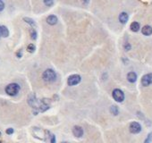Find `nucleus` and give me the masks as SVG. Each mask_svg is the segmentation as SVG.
<instances>
[{
	"label": "nucleus",
	"mask_w": 152,
	"mask_h": 143,
	"mask_svg": "<svg viewBox=\"0 0 152 143\" xmlns=\"http://www.w3.org/2000/svg\"><path fill=\"white\" fill-rule=\"evenodd\" d=\"M0 27H1V25H0ZM0 38H1V34H0Z\"/></svg>",
	"instance_id": "obj_26"
},
{
	"label": "nucleus",
	"mask_w": 152,
	"mask_h": 143,
	"mask_svg": "<svg viewBox=\"0 0 152 143\" xmlns=\"http://www.w3.org/2000/svg\"><path fill=\"white\" fill-rule=\"evenodd\" d=\"M13 128H8V129H6V131H5V132H6V134H8V135H12L13 133Z\"/></svg>",
	"instance_id": "obj_21"
},
{
	"label": "nucleus",
	"mask_w": 152,
	"mask_h": 143,
	"mask_svg": "<svg viewBox=\"0 0 152 143\" xmlns=\"http://www.w3.org/2000/svg\"><path fill=\"white\" fill-rule=\"evenodd\" d=\"M124 48H125V49L126 51H129V50H131L132 46H131V44H130V43L126 42V43H125V45H124Z\"/></svg>",
	"instance_id": "obj_20"
},
{
	"label": "nucleus",
	"mask_w": 152,
	"mask_h": 143,
	"mask_svg": "<svg viewBox=\"0 0 152 143\" xmlns=\"http://www.w3.org/2000/svg\"><path fill=\"white\" fill-rule=\"evenodd\" d=\"M127 80L129 82H131V83H134L137 81V74L134 72H130L127 74Z\"/></svg>",
	"instance_id": "obj_9"
},
{
	"label": "nucleus",
	"mask_w": 152,
	"mask_h": 143,
	"mask_svg": "<svg viewBox=\"0 0 152 143\" xmlns=\"http://www.w3.org/2000/svg\"><path fill=\"white\" fill-rule=\"evenodd\" d=\"M73 134L76 138H82L83 136V129L81 126H74L73 128Z\"/></svg>",
	"instance_id": "obj_7"
},
{
	"label": "nucleus",
	"mask_w": 152,
	"mask_h": 143,
	"mask_svg": "<svg viewBox=\"0 0 152 143\" xmlns=\"http://www.w3.org/2000/svg\"><path fill=\"white\" fill-rule=\"evenodd\" d=\"M0 143H2V142H1V141H0Z\"/></svg>",
	"instance_id": "obj_28"
},
{
	"label": "nucleus",
	"mask_w": 152,
	"mask_h": 143,
	"mask_svg": "<svg viewBox=\"0 0 152 143\" xmlns=\"http://www.w3.org/2000/svg\"><path fill=\"white\" fill-rule=\"evenodd\" d=\"M61 143H69V142H67V141H63V142H61Z\"/></svg>",
	"instance_id": "obj_25"
},
{
	"label": "nucleus",
	"mask_w": 152,
	"mask_h": 143,
	"mask_svg": "<svg viewBox=\"0 0 152 143\" xmlns=\"http://www.w3.org/2000/svg\"><path fill=\"white\" fill-rule=\"evenodd\" d=\"M16 56L18 58H21V56H23V49H20L19 51L16 52Z\"/></svg>",
	"instance_id": "obj_23"
},
{
	"label": "nucleus",
	"mask_w": 152,
	"mask_h": 143,
	"mask_svg": "<svg viewBox=\"0 0 152 143\" xmlns=\"http://www.w3.org/2000/svg\"><path fill=\"white\" fill-rule=\"evenodd\" d=\"M0 34H1V37L3 38H7L9 36V30L6 26L5 25H1L0 27Z\"/></svg>",
	"instance_id": "obj_11"
},
{
	"label": "nucleus",
	"mask_w": 152,
	"mask_h": 143,
	"mask_svg": "<svg viewBox=\"0 0 152 143\" xmlns=\"http://www.w3.org/2000/svg\"><path fill=\"white\" fill-rule=\"evenodd\" d=\"M129 130H130V132L133 134L140 133L141 132V125L138 122H133L130 124Z\"/></svg>",
	"instance_id": "obj_5"
},
{
	"label": "nucleus",
	"mask_w": 152,
	"mask_h": 143,
	"mask_svg": "<svg viewBox=\"0 0 152 143\" xmlns=\"http://www.w3.org/2000/svg\"><path fill=\"white\" fill-rule=\"evenodd\" d=\"M42 78L46 82H53L56 79V74L54 70L47 69L42 74Z\"/></svg>",
	"instance_id": "obj_2"
},
{
	"label": "nucleus",
	"mask_w": 152,
	"mask_h": 143,
	"mask_svg": "<svg viewBox=\"0 0 152 143\" xmlns=\"http://www.w3.org/2000/svg\"><path fill=\"white\" fill-rule=\"evenodd\" d=\"M50 143H56V136L54 134H50Z\"/></svg>",
	"instance_id": "obj_22"
},
{
	"label": "nucleus",
	"mask_w": 152,
	"mask_h": 143,
	"mask_svg": "<svg viewBox=\"0 0 152 143\" xmlns=\"http://www.w3.org/2000/svg\"><path fill=\"white\" fill-rule=\"evenodd\" d=\"M112 95H113L114 99L117 101V102L121 103V102H123V101L125 100V93L123 92L121 89H115L113 90Z\"/></svg>",
	"instance_id": "obj_3"
},
{
	"label": "nucleus",
	"mask_w": 152,
	"mask_h": 143,
	"mask_svg": "<svg viewBox=\"0 0 152 143\" xmlns=\"http://www.w3.org/2000/svg\"><path fill=\"white\" fill-rule=\"evenodd\" d=\"M57 21H58V19L56 15H49L48 18H47V22L49 24V25H56L57 23Z\"/></svg>",
	"instance_id": "obj_10"
},
{
	"label": "nucleus",
	"mask_w": 152,
	"mask_h": 143,
	"mask_svg": "<svg viewBox=\"0 0 152 143\" xmlns=\"http://www.w3.org/2000/svg\"><path fill=\"white\" fill-rule=\"evenodd\" d=\"M140 23L139 22H137V21H133L131 23V26H130V29H131V31L133 32H139L140 31Z\"/></svg>",
	"instance_id": "obj_13"
},
{
	"label": "nucleus",
	"mask_w": 152,
	"mask_h": 143,
	"mask_svg": "<svg viewBox=\"0 0 152 143\" xmlns=\"http://www.w3.org/2000/svg\"><path fill=\"white\" fill-rule=\"evenodd\" d=\"M5 9V3L2 0H0V12H2Z\"/></svg>",
	"instance_id": "obj_24"
},
{
	"label": "nucleus",
	"mask_w": 152,
	"mask_h": 143,
	"mask_svg": "<svg viewBox=\"0 0 152 143\" xmlns=\"http://www.w3.org/2000/svg\"><path fill=\"white\" fill-rule=\"evenodd\" d=\"M81 81H82V77L80 76L79 74H73L68 77L67 83L69 86H75L79 84L80 82H81Z\"/></svg>",
	"instance_id": "obj_4"
},
{
	"label": "nucleus",
	"mask_w": 152,
	"mask_h": 143,
	"mask_svg": "<svg viewBox=\"0 0 152 143\" xmlns=\"http://www.w3.org/2000/svg\"><path fill=\"white\" fill-rule=\"evenodd\" d=\"M43 3L48 6H52L54 5V1H52V0H45V1H43Z\"/></svg>",
	"instance_id": "obj_19"
},
{
	"label": "nucleus",
	"mask_w": 152,
	"mask_h": 143,
	"mask_svg": "<svg viewBox=\"0 0 152 143\" xmlns=\"http://www.w3.org/2000/svg\"><path fill=\"white\" fill-rule=\"evenodd\" d=\"M35 50H36L35 45H33V44L28 45V47H27V51H28V52H30V53H34Z\"/></svg>",
	"instance_id": "obj_17"
},
{
	"label": "nucleus",
	"mask_w": 152,
	"mask_h": 143,
	"mask_svg": "<svg viewBox=\"0 0 152 143\" xmlns=\"http://www.w3.org/2000/svg\"><path fill=\"white\" fill-rule=\"evenodd\" d=\"M0 136H1V132H0Z\"/></svg>",
	"instance_id": "obj_27"
},
{
	"label": "nucleus",
	"mask_w": 152,
	"mask_h": 143,
	"mask_svg": "<svg viewBox=\"0 0 152 143\" xmlns=\"http://www.w3.org/2000/svg\"><path fill=\"white\" fill-rule=\"evenodd\" d=\"M110 112H111V114H113L114 115H117L119 114V109L117 106H111L110 107Z\"/></svg>",
	"instance_id": "obj_16"
},
{
	"label": "nucleus",
	"mask_w": 152,
	"mask_h": 143,
	"mask_svg": "<svg viewBox=\"0 0 152 143\" xmlns=\"http://www.w3.org/2000/svg\"><path fill=\"white\" fill-rule=\"evenodd\" d=\"M151 140H152V132L149 133L148 136L146 138V140H144V143H150L151 142Z\"/></svg>",
	"instance_id": "obj_18"
},
{
	"label": "nucleus",
	"mask_w": 152,
	"mask_h": 143,
	"mask_svg": "<svg viewBox=\"0 0 152 143\" xmlns=\"http://www.w3.org/2000/svg\"><path fill=\"white\" fill-rule=\"evenodd\" d=\"M141 32L145 36H150L152 34V27L149 25H145L141 29Z\"/></svg>",
	"instance_id": "obj_12"
},
{
	"label": "nucleus",
	"mask_w": 152,
	"mask_h": 143,
	"mask_svg": "<svg viewBox=\"0 0 152 143\" xmlns=\"http://www.w3.org/2000/svg\"><path fill=\"white\" fill-rule=\"evenodd\" d=\"M20 89H21L20 85H19L18 83H14V82H13V83L8 84V85L5 87V89L6 94L9 95V96H11V97L16 96V95L19 93Z\"/></svg>",
	"instance_id": "obj_1"
},
{
	"label": "nucleus",
	"mask_w": 152,
	"mask_h": 143,
	"mask_svg": "<svg viewBox=\"0 0 152 143\" xmlns=\"http://www.w3.org/2000/svg\"><path fill=\"white\" fill-rule=\"evenodd\" d=\"M23 21L26 22V23L30 24V25H31L33 29H34V28H36V26H37V24H36L35 21H34L33 19H31V18H29V17H23Z\"/></svg>",
	"instance_id": "obj_14"
},
{
	"label": "nucleus",
	"mask_w": 152,
	"mask_h": 143,
	"mask_svg": "<svg viewBox=\"0 0 152 143\" xmlns=\"http://www.w3.org/2000/svg\"><path fill=\"white\" fill-rule=\"evenodd\" d=\"M30 35H31V40H37L38 33H37V32H36L35 29H33V28H31V29H30Z\"/></svg>",
	"instance_id": "obj_15"
},
{
	"label": "nucleus",
	"mask_w": 152,
	"mask_h": 143,
	"mask_svg": "<svg viewBox=\"0 0 152 143\" xmlns=\"http://www.w3.org/2000/svg\"><path fill=\"white\" fill-rule=\"evenodd\" d=\"M141 84L144 87H147L152 84V73H147L143 75L141 78Z\"/></svg>",
	"instance_id": "obj_6"
},
{
	"label": "nucleus",
	"mask_w": 152,
	"mask_h": 143,
	"mask_svg": "<svg viewBox=\"0 0 152 143\" xmlns=\"http://www.w3.org/2000/svg\"><path fill=\"white\" fill-rule=\"evenodd\" d=\"M128 19H129V15L126 12H123L120 13L119 15V21L121 22L122 24H125L126 22L128 21Z\"/></svg>",
	"instance_id": "obj_8"
}]
</instances>
